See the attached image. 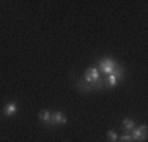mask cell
Segmentation results:
<instances>
[{
  "label": "cell",
  "mask_w": 148,
  "mask_h": 142,
  "mask_svg": "<svg viewBox=\"0 0 148 142\" xmlns=\"http://www.w3.org/2000/svg\"><path fill=\"white\" fill-rule=\"evenodd\" d=\"M121 126L125 128V133H129V131L134 130V126H136V125H134V122H132L131 119H125L121 122Z\"/></svg>",
  "instance_id": "9"
},
{
  "label": "cell",
  "mask_w": 148,
  "mask_h": 142,
  "mask_svg": "<svg viewBox=\"0 0 148 142\" xmlns=\"http://www.w3.org/2000/svg\"><path fill=\"white\" fill-rule=\"evenodd\" d=\"M131 137H132L134 142H143V141H147V125L134 126V130L131 131Z\"/></svg>",
  "instance_id": "3"
},
{
  "label": "cell",
  "mask_w": 148,
  "mask_h": 142,
  "mask_svg": "<svg viewBox=\"0 0 148 142\" xmlns=\"http://www.w3.org/2000/svg\"><path fill=\"white\" fill-rule=\"evenodd\" d=\"M82 79L85 81L87 84H90L93 90H103V88H106V81L101 79L99 70H98L96 66H90V68L85 71Z\"/></svg>",
  "instance_id": "1"
},
{
  "label": "cell",
  "mask_w": 148,
  "mask_h": 142,
  "mask_svg": "<svg viewBox=\"0 0 148 142\" xmlns=\"http://www.w3.org/2000/svg\"><path fill=\"white\" fill-rule=\"evenodd\" d=\"M3 112H5V115H8V117H14L16 112H17V104L14 101L8 103V104L5 106V109H3Z\"/></svg>",
  "instance_id": "6"
},
{
  "label": "cell",
  "mask_w": 148,
  "mask_h": 142,
  "mask_svg": "<svg viewBox=\"0 0 148 142\" xmlns=\"http://www.w3.org/2000/svg\"><path fill=\"white\" fill-rule=\"evenodd\" d=\"M117 66V62H115L114 59H104V60H101L99 62V68L103 73H107V74H110L112 71H114V68Z\"/></svg>",
  "instance_id": "5"
},
{
  "label": "cell",
  "mask_w": 148,
  "mask_h": 142,
  "mask_svg": "<svg viewBox=\"0 0 148 142\" xmlns=\"http://www.w3.org/2000/svg\"><path fill=\"white\" fill-rule=\"evenodd\" d=\"M66 115L63 112H51V126H60L66 123Z\"/></svg>",
  "instance_id": "4"
},
{
  "label": "cell",
  "mask_w": 148,
  "mask_h": 142,
  "mask_svg": "<svg viewBox=\"0 0 148 142\" xmlns=\"http://www.w3.org/2000/svg\"><path fill=\"white\" fill-rule=\"evenodd\" d=\"M38 119L44 123L46 128L51 126V112H49V111H41L40 114H38Z\"/></svg>",
  "instance_id": "8"
},
{
  "label": "cell",
  "mask_w": 148,
  "mask_h": 142,
  "mask_svg": "<svg viewBox=\"0 0 148 142\" xmlns=\"http://www.w3.org/2000/svg\"><path fill=\"white\" fill-rule=\"evenodd\" d=\"M120 141H121V142H134V141H132V137H131V134H129V133H125V134H121V137H120Z\"/></svg>",
  "instance_id": "11"
},
{
  "label": "cell",
  "mask_w": 148,
  "mask_h": 142,
  "mask_svg": "<svg viewBox=\"0 0 148 142\" xmlns=\"http://www.w3.org/2000/svg\"><path fill=\"white\" fill-rule=\"evenodd\" d=\"M123 76H125V68L117 63V66L114 68V71H112V73L109 74V77L106 79V87H115L118 82H121Z\"/></svg>",
  "instance_id": "2"
},
{
  "label": "cell",
  "mask_w": 148,
  "mask_h": 142,
  "mask_svg": "<svg viewBox=\"0 0 148 142\" xmlns=\"http://www.w3.org/2000/svg\"><path fill=\"white\" fill-rule=\"evenodd\" d=\"M77 88H79V92H82V93H90V92H93L91 85L87 84L84 79H77Z\"/></svg>",
  "instance_id": "7"
},
{
  "label": "cell",
  "mask_w": 148,
  "mask_h": 142,
  "mask_svg": "<svg viewBox=\"0 0 148 142\" xmlns=\"http://www.w3.org/2000/svg\"><path fill=\"white\" fill-rule=\"evenodd\" d=\"M107 139L110 141V142H117V139H118L117 133H115L114 130H109V131H107Z\"/></svg>",
  "instance_id": "10"
}]
</instances>
